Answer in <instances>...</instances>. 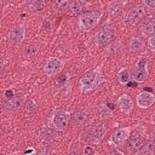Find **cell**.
Listing matches in <instances>:
<instances>
[{"mask_svg":"<svg viewBox=\"0 0 155 155\" xmlns=\"http://www.w3.org/2000/svg\"><path fill=\"white\" fill-rule=\"evenodd\" d=\"M102 81V76L99 74V71L96 70H91L88 73H86L85 75H82V78L80 79L79 82V87L81 92H88L94 90Z\"/></svg>","mask_w":155,"mask_h":155,"instance_id":"1","label":"cell"},{"mask_svg":"<svg viewBox=\"0 0 155 155\" xmlns=\"http://www.w3.org/2000/svg\"><path fill=\"white\" fill-rule=\"evenodd\" d=\"M101 18V13L99 12H86L84 15H81L78 19V28L81 30V31H87V30H91L93 29L98 21Z\"/></svg>","mask_w":155,"mask_h":155,"instance_id":"2","label":"cell"},{"mask_svg":"<svg viewBox=\"0 0 155 155\" xmlns=\"http://www.w3.org/2000/svg\"><path fill=\"white\" fill-rule=\"evenodd\" d=\"M69 122H70V114L63 109L56 110L51 117V125L58 131L65 130Z\"/></svg>","mask_w":155,"mask_h":155,"instance_id":"3","label":"cell"},{"mask_svg":"<svg viewBox=\"0 0 155 155\" xmlns=\"http://www.w3.org/2000/svg\"><path fill=\"white\" fill-rule=\"evenodd\" d=\"M64 67V62L58 57H50L44 64V73L46 76L51 78L57 75Z\"/></svg>","mask_w":155,"mask_h":155,"instance_id":"4","label":"cell"},{"mask_svg":"<svg viewBox=\"0 0 155 155\" xmlns=\"http://www.w3.org/2000/svg\"><path fill=\"white\" fill-rule=\"evenodd\" d=\"M144 131L142 127H137L132 134V137L130 138V150L133 153H138L143 145H144V138H143Z\"/></svg>","mask_w":155,"mask_h":155,"instance_id":"5","label":"cell"},{"mask_svg":"<svg viewBox=\"0 0 155 155\" xmlns=\"http://www.w3.org/2000/svg\"><path fill=\"white\" fill-rule=\"evenodd\" d=\"M134 82H143L147 78H148V63L147 59H139L133 73L132 76Z\"/></svg>","mask_w":155,"mask_h":155,"instance_id":"6","label":"cell"},{"mask_svg":"<svg viewBox=\"0 0 155 155\" xmlns=\"http://www.w3.org/2000/svg\"><path fill=\"white\" fill-rule=\"evenodd\" d=\"M147 13V6L145 5H136L134 7H132L126 17V23L127 24H133L137 21H139L140 18H143Z\"/></svg>","mask_w":155,"mask_h":155,"instance_id":"7","label":"cell"},{"mask_svg":"<svg viewBox=\"0 0 155 155\" xmlns=\"http://www.w3.org/2000/svg\"><path fill=\"white\" fill-rule=\"evenodd\" d=\"M130 133H131L130 127H124V128L116 130L110 138V144H113L115 147H121L130 138Z\"/></svg>","mask_w":155,"mask_h":155,"instance_id":"8","label":"cell"},{"mask_svg":"<svg viewBox=\"0 0 155 155\" xmlns=\"http://www.w3.org/2000/svg\"><path fill=\"white\" fill-rule=\"evenodd\" d=\"M136 102H137V105L139 108L147 109L155 103V94L151 92H148V91H143V92L137 94Z\"/></svg>","mask_w":155,"mask_h":155,"instance_id":"9","label":"cell"},{"mask_svg":"<svg viewBox=\"0 0 155 155\" xmlns=\"http://www.w3.org/2000/svg\"><path fill=\"white\" fill-rule=\"evenodd\" d=\"M24 36H25V29L22 24L13 27L8 33V40L13 45H19L24 40Z\"/></svg>","mask_w":155,"mask_h":155,"instance_id":"10","label":"cell"},{"mask_svg":"<svg viewBox=\"0 0 155 155\" xmlns=\"http://www.w3.org/2000/svg\"><path fill=\"white\" fill-rule=\"evenodd\" d=\"M114 38V30L110 27H104L103 29H101L97 34V45L99 46H105L108 45Z\"/></svg>","mask_w":155,"mask_h":155,"instance_id":"11","label":"cell"},{"mask_svg":"<svg viewBox=\"0 0 155 155\" xmlns=\"http://www.w3.org/2000/svg\"><path fill=\"white\" fill-rule=\"evenodd\" d=\"M22 105H23V97L13 96L11 98H7V101L4 103V110L7 113L17 111L21 109Z\"/></svg>","mask_w":155,"mask_h":155,"instance_id":"12","label":"cell"},{"mask_svg":"<svg viewBox=\"0 0 155 155\" xmlns=\"http://www.w3.org/2000/svg\"><path fill=\"white\" fill-rule=\"evenodd\" d=\"M117 107L122 113L128 114L133 108V102L128 94H121L117 99Z\"/></svg>","mask_w":155,"mask_h":155,"instance_id":"13","label":"cell"},{"mask_svg":"<svg viewBox=\"0 0 155 155\" xmlns=\"http://www.w3.org/2000/svg\"><path fill=\"white\" fill-rule=\"evenodd\" d=\"M57 131L53 126H47V127H44L40 132V138L44 140V142H51V140H54L57 138Z\"/></svg>","mask_w":155,"mask_h":155,"instance_id":"14","label":"cell"},{"mask_svg":"<svg viewBox=\"0 0 155 155\" xmlns=\"http://www.w3.org/2000/svg\"><path fill=\"white\" fill-rule=\"evenodd\" d=\"M86 120H87V113L84 110L75 111L70 115V124L73 126H81L86 122Z\"/></svg>","mask_w":155,"mask_h":155,"instance_id":"15","label":"cell"},{"mask_svg":"<svg viewBox=\"0 0 155 155\" xmlns=\"http://www.w3.org/2000/svg\"><path fill=\"white\" fill-rule=\"evenodd\" d=\"M142 34L144 36H151L155 34V17H151L142 25Z\"/></svg>","mask_w":155,"mask_h":155,"instance_id":"16","label":"cell"},{"mask_svg":"<svg viewBox=\"0 0 155 155\" xmlns=\"http://www.w3.org/2000/svg\"><path fill=\"white\" fill-rule=\"evenodd\" d=\"M82 4L79 0H70V2L67 6V13L69 16H76L82 11Z\"/></svg>","mask_w":155,"mask_h":155,"instance_id":"17","label":"cell"},{"mask_svg":"<svg viewBox=\"0 0 155 155\" xmlns=\"http://www.w3.org/2000/svg\"><path fill=\"white\" fill-rule=\"evenodd\" d=\"M143 46H144V41L139 36H132L130 42H128V48L133 53H137V52L142 51Z\"/></svg>","mask_w":155,"mask_h":155,"instance_id":"18","label":"cell"},{"mask_svg":"<svg viewBox=\"0 0 155 155\" xmlns=\"http://www.w3.org/2000/svg\"><path fill=\"white\" fill-rule=\"evenodd\" d=\"M107 132V127L103 124H98L96 125V127L93 128V142L94 143H101L105 136Z\"/></svg>","mask_w":155,"mask_h":155,"instance_id":"19","label":"cell"},{"mask_svg":"<svg viewBox=\"0 0 155 155\" xmlns=\"http://www.w3.org/2000/svg\"><path fill=\"white\" fill-rule=\"evenodd\" d=\"M130 79H131V75H130V71H128L127 68H122V69L119 70V73H117V80H119V82H121V84H128Z\"/></svg>","mask_w":155,"mask_h":155,"instance_id":"20","label":"cell"},{"mask_svg":"<svg viewBox=\"0 0 155 155\" xmlns=\"http://www.w3.org/2000/svg\"><path fill=\"white\" fill-rule=\"evenodd\" d=\"M98 114L102 119H108V117L111 116L113 110H111L110 107H108V104H101L98 107Z\"/></svg>","mask_w":155,"mask_h":155,"instance_id":"21","label":"cell"},{"mask_svg":"<svg viewBox=\"0 0 155 155\" xmlns=\"http://www.w3.org/2000/svg\"><path fill=\"white\" fill-rule=\"evenodd\" d=\"M137 154H155V139L149 140Z\"/></svg>","mask_w":155,"mask_h":155,"instance_id":"22","label":"cell"},{"mask_svg":"<svg viewBox=\"0 0 155 155\" xmlns=\"http://www.w3.org/2000/svg\"><path fill=\"white\" fill-rule=\"evenodd\" d=\"M27 5L33 11H40L45 4L42 0H27Z\"/></svg>","mask_w":155,"mask_h":155,"instance_id":"23","label":"cell"},{"mask_svg":"<svg viewBox=\"0 0 155 155\" xmlns=\"http://www.w3.org/2000/svg\"><path fill=\"white\" fill-rule=\"evenodd\" d=\"M81 139L85 142V143H87V142H93V130H91V128H87L84 133H82V136H81Z\"/></svg>","mask_w":155,"mask_h":155,"instance_id":"24","label":"cell"},{"mask_svg":"<svg viewBox=\"0 0 155 155\" xmlns=\"http://www.w3.org/2000/svg\"><path fill=\"white\" fill-rule=\"evenodd\" d=\"M69 2L70 0H54V6L58 10H63V8H67Z\"/></svg>","mask_w":155,"mask_h":155,"instance_id":"25","label":"cell"},{"mask_svg":"<svg viewBox=\"0 0 155 155\" xmlns=\"http://www.w3.org/2000/svg\"><path fill=\"white\" fill-rule=\"evenodd\" d=\"M27 110L29 111V113H34L35 110H36V107H35V103L31 101V99H29V101H27Z\"/></svg>","mask_w":155,"mask_h":155,"instance_id":"26","label":"cell"},{"mask_svg":"<svg viewBox=\"0 0 155 155\" xmlns=\"http://www.w3.org/2000/svg\"><path fill=\"white\" fill-rule=\"evenodd\" d=\"M143 5L149 8H155V0H143Z\"/></svg>","mask_w":155,"mask_h":155,"instance_id":"27","label":"cell"},{"mask_svg":"<svg viewBox=\"0 0 155 155\" xmlns=\"http://www.w3.org/2000/svg\"><path fill=\"white\" fill-rule=\"evenodd\" d=\"M148 44H149L150 48H151L153 51H155V34L151 35V36H149V41H148Z\"/></svg>","mask_w":155,"mask_h":155,"instance_id":"28","label":"cell"},{"mask_svg":"<svg viewBox=\"0 0 155 155\" xmlns=\"http://www.w3.org/2000/svg\"><path fill=\"white\" fill-rule=\"evenodd\" d=\"M84 154H86V155H87V154H94V150H93L91 147L87 145V147H85V149H84Z\"/></svg>","mask_w":155,"mask_h":155,"instance_id":"29","label":"cell"},{"mask_svg":"<svg viewBox=\"0 0 155 155\" xmlns=\"http://www.w3.org/2000/svg\"><path fill=\"white\" fill-rule=\"evenodd\" d=\"M34 53H36V50H35V47H28V50H27V56H31V54H34Z\"/></svg>","mask_w":155,"mask_h":155,"instance_id":"30","label":"cell"},{"mask_svg":"<svg viewBox=\"0 0 155 155\" xmlns=\"http://www.w3.org/2000/svg\"><path fill=\"white\" fill-rule=\"evenodd\" d=\"M5 97H7V98L13 97V91H12V90H6V91H5Z\"/></svg>","mask_w":155,"mask_h":155,"instance_id":"31","label":"cell"},{"mask_svg":"<svg viewBox=\"0 0 155 155\" xmlns=\"http://www.w3.org/2000/svg\"><path fill=\"white\" fill-rule=\"evenodd\" d=\"M25 153H34V150L33 149H28V150H25Z\"/></svg>","mask_w":155,"mask_h":155,"instance_id":"32","label":"cell"},{"mask_svg":"<svg viewBox=\"0 0 155 155\" xmlns=\"http://www.w3.org/2000/svg\"><path fill=\"white\" fill-rule=\"evenodd\" d=\"M44 1V4H48V2H51L52 0H42Z\"/></svg>","mask_w":155,"mask_h":155,"instance_id":"33","label":"cell"},{"mask_svg":"<svg viewBox=\"0 0 155 155\" xmlns=\"http://www.w3.org/2000/svg\"><path fill=\"white\" fill-rule=\"evenodd\" d=\"M153 122H155V114H154V117H153Z\"/></svg>","mask_w":155,"mask_h":155,"instance_id":"34","label":"cell"}]
</instances>
